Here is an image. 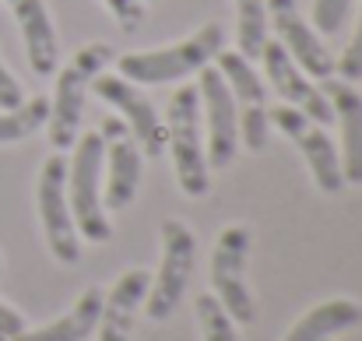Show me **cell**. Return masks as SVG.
Returning <instances> with one entry per match:
<instances>
[{"instance_id": "6da1fadb", "label": "cell", "mask_w": 362, "mask_h": 341, "mask_svg": "<svg viewBox=\"0 0 362 341\" xmlns=\"http://www.w3.org/2000/svg\"><path fill=\"white\" fill-rule=\"evenodd\" d=\"M222 50H226V28L218 21H208L183 42H173L162 50L123 53L117 67H120V78L134 81V85H165V81H183V78L204 71L208 64H215V57Z\"/></svg>"}, {"instance_id": "7a4b0ae2", "label": "cell", "mask_w": 362, "mask_h": 341, "mask_svg": "<svg viewBox=\"0 0 362 341\" xmlns=\"http://www.w3.org/2000/svg\"><path fill=\"white\" fill-rule=\"evenodd\" d=\"M165 148L173 151L176 183L187 197H204L211 190V169L204 155V127H201V96L194 85H183L169 99L165 113Z\"/></svg>"}, {"instance_id": "3957f363", "label": "cell", "mask_w": 362, "mask_h": 341, "mask_svg": "<svg viewBox=\"0 0 362 341\" xmlns=\"http://www.w3.org/2000/svg\"><path fill=\"white\" fill-rule=\"evenodd\" d=\"M103 134L88 130L74 141V158L67 162V208L78 236H85L88 243H106L113 236L103 204Z\"/></svg>"}, {"instance_id": "277c9868", "label": "cell", "mask_w": 362, "mask_h": 341, "mask_svg": "<svg viewBox=\"0 0 362 341\" xmlns=\"http://www.w3.org/2000/svg\"><path fill=\"white\" fill-rule=\"evenodd\" d=\"M113 60V46L110 42H88L81 46L67 67L60 71L57 78V92H53V103H49V144L57 151H67L74 148L78 141V127H81V113H85V96L92 88V81L103 74V67Z\"/></svg>"}, {"instance_id": "5b68a950", "label": "cell", "mask_w": 362, "mask_h": 341, "mask_svg": "<svg viewBox=\"0 0 362 341\" xmlns=\"http://www.w3.org/2000/svg\"><path fill=\"white\" fill-rule=\"evenodd\" d=\"M194 264H197V236L190 232L187 222L165 219L162 222V264L141 303L151 320H169L176 313L194 278Z\"/></svg>"}, {"instance_id": "8992f818", "label": "cell", "mask_w": 362, "mask_h": 341, "mask_svg": "<svg viewBox=\"0 0 362 341\" xmlns=\"http://www.w3.org/2000/svg\"><path fill=\"white\" fill-rule=\"evenodd\" d=\"M35 204H39V222L46 232L49 253L60 264H78L81 260V236H78L71 208H67V158H64V151H57L42 162L39 183H35Z\"/></svg>"}, {"instance_id": "52a82bcc", "label": "cell", "mask_w": 362, "mask_h": 341, "mask_svg": "<svg viewBox=\"0 0 362 341\" xmlns=\"http://www.w3.org/2000/svg\"><path fill=\"white\" fill-rule=\"evenodd\" d=\"M197 96H201V127L208 130L204 141V155H208V169H226L236 151H240V113L233 103V92L222 78L218 67H204L197 71Z\"/></svg>"}, {"instance_id": "ba28073f", "label": "cell", "mask_w": 362, "mask_h": 341, "mask_svg": "<svg viewBox=\"0 0 362 341\" xmlns=\"http://www.w3.org/2000/svg\"><path fill=\"white\" fill-rule=\"evenodd\" d=\"M267 120L299 148V155L306 158L320 194H338L345 187V180H341V155H338V144L331 141V134L324 130V123L310 120L306 113H299L296 106H274V110H267Z\"/></svg>"}, {"instance_id": "9c48e42d", "label": "cell", "mask_w": 362, "mask_h": 341, "mask_svg": "<svg viewBox=\"0 0 362 341\" xmlns=\"http://www.w3.org/2000/svg\"><path fill=\"white\" fill-rule=\"evenodd\" d=\"M215 67L222 71L229 92H233V103H236V113H240V144L250 151H264L267 144V88L264 81L257 78L253 64L243 57L240 50H222L215 57Z\"/></svg>"}, {"instance_id": "30bf717a", "label": "cell", "mask_w": 362, "mask_h": 341, "mask_svg": "<svg viewBox=\"0 0 362 341\" xmlns=\"http://www.w3.org/2000/svg\"><path fill=\"white\" fill-rule=\"evenodd\" d=\"M246 253H250V229H222V236L215 239V253H211V285H215L211 296L222 303V310L236 324L253 320V296L246 289Z\"/></svg>"}, {"instance_id": "8fae6325", "label": "cell", "mask_w": 362, "mask_h": 341, "mask_svg": "<svg viewBox=\"0 0 362 341\" xmlns=\"http://www.w3.org/2000/svg\"><path fill=\"white\" fill-rule=\"evenodd\" d=\"M271 25L278 32V42L285 46V53L299 64V71L306 78H334V57L327 50V42L320 39V32L299 14V0H264Z\"/></svg>"}, {"instance_id": "7c38bea8", "label": "cell", "mask_w": 362, "mask_h": 341, "mask_svg": "<svg viewBox=\"0 0 362 341\" xmlns=\"http://www.w3.org/2000/svg\"><path fill=\"white\" fill-rule=\"evenodd\" d=\"M92 88L103 103H110L113 110L123 113V123L130 127L134 141L141 144V151L148 158H158L165 151V123H162L158 110L151 106V99L134 81H127L120 74H99L92 81Z\"/></svg>"}, {"instance_id": "4fadbf2b", "label": "cell", "mask_w": 362, "mask_h": 341, "mask_svg": "<svg viewBox=\"0 0 362 341\" xmlns=\"http://www.w3.org/2000/svg\"><path fill=\"white\" fill-rule=\"evenodd\" d=\"M130 127L123 120H110L99 134L106 141V151H103V162H106V212H123L134 197H137V187H141V162H144V151L141 144L127 134Z\"/></svg>"}, {"instance_id": "5bb4252c", "label": "cell", "mask_w": 362, "mask_h": 341, "mask_svg": "<svg viewBox=\"0 0 362 341\" xmlns=\"http://www.w3.org/2000/svg\"><path fill=\"white\" fill-rule=\"evenodd\" d=\"M260 60H264V74H267L271 88L285 99V106H296L299 113H306L310 120H317V123H331L334 120L327 96L299 71V64L285 53V46L278 39H267L264 42Z\"/></svg>"}, {"instance_id": "9a60e30c", "label": "cell", "mask_w": 362, "mask_h": 341, "mask_svg": "<svg viewBox=\"0 0 362 341\" xmlns=\"http://www.w3.org/2000/svg\"><path fill=\"white\" fill-rule=\"evenodd\" d=\"M331 103V113L341 123V180L345 183H362V96L359 88H352V81L345 78H324L320 88Z\"/></svg>"}, {"instance_id": "2e32d148", "label": "cell", "mask_w": 362, "mask_h": 341, "mask_svg": "<svg viewBox=\"0 0 362 341\" xmlns=\"http://www.w3.org/2000/svg\"><path fill=\"white\" fill-rule=\"evenodd\" d=\"M151 274L141 267H130L117 278V285L103 296V313H99V341H130L134 331V313L141 310L144 296H148Z\"/></svg>"}, {"instance_id": "e0dca14e", "label": "cell", "mask_w": 362, "mask_h": 341, "mask_svg": "<svg viewBox=\"0 0 362 341\" xmlns=\"http://www.w3.org/2000/svg\"><path fill=\"white\" fill-rule=\"evenodd\" d=\"M7 7H11L18 28H21L32 71L35 74H53L57 60H60V39H57V28H53V18H49L46 4L42 0H7Z\"/></svg>"}, {"instance_id": "ac0fdd59", "label": "cell", "mask_w": 362, "mask_h": 341, "mask_svg": "<svg viewBox=\"0 0 362 341\" xmlns=\"http://www.w3.org/2000/svg\"><path fill=\"white\" fill-rule=\"evenodd\" d=\"M99 313H103V289L92 285V289L81 292V299L60 320H53L46 328H35V331H18L7 341H85L88 335H95Z\"/></svg>"}, {"instance_id": "d6986e66", "label": "cell", "mask_w": 362, "mask_h": 341, "mask_svg": "<svg viewBox=\"0 0 362 341\" xmlns=\"http://www.w3.org/2000/svg\"><path fill=\"white\" fill-rule=\"evenodd\" d=\"M362 324V306L356 299H324L313 310H306L281 341H327L338 331H349Z\"/></svg>"}, {"instance_id": "ffe728a7", "label": "cell", "mask_w": 362, "mask_h": 341, "mask_svg": "<svg viewBox=\"0 0 362 341\" xmlns=\"http://www.w3.org/2000/svg\"><path fill=\"white\" fill-rule=\"evenodd\" d=\"M236 39L246 60H260L267 42V4L264 0H236Z\"/></svg>"}, {"instance_id": "44dd1931", "label": "cell", "mask_w": 362, "mask_h": 341, "mask_svg": "<svg viewBox=\"0 0 362 341\" xmlns=\"http://www.w3.org/2000/svg\"><path fill=\"white\" fill-rule=\"evenodd\" d=\"M46 120H49V103L46 99H28L18 110H0V144H11V141H21V137L35 134Z\"/></svg>"}, {"instance_id": "7402d4cb", "label": "cell", "mask_w": 362, "mask_h": 341, "mask_svg": "<svg viewBox=\"0 0 362 341\" xmlns=\"http://www.w3.org/2000/svg\"><path fill=\"white\" fill-rule=\"evenodd\" d=\"M194 306H197V320H201L204 341H240L236 338V320L222 310V303H218L211 292L197 296Z\"/></svg>"}, {"instance_id": "603a6c76", "label": "cell", "mask_w": 362, "mask_h": 341, "mask_svg": "<svg viewBox=\"0 0 362 341\" xmlns=\"http://www.w3.org/2000/svg\"><path fill=\"white\" fill-rule=\"evenodd\" d=\"M349 11L352 0H313V28L320 35H334L349 21Z\"/></svg>"}, {"instance_id": "cb8c5ba5", "label": "cell", "mask_w": 362, "mask_h": 341, "mask_svg": "<svg viewBox=\"0 0 362 341\" xmlns=\"http://www.w3.org/2000/svg\"><path fill=\"white\" fill-rule=\"evenodd\" d=\"M334 71H338L345 81H362V14H359V32H356V39L345 46V53L334 60Z\"/></svg>"}, {"instance_id": "d4e9b609", "label": "cell", "mask_w": 362, "mask_h": 341, "mask_svg": "<svg viewBox=\"0 0 362 341\" xmlns=\"http://www.w3.org/2000/svg\"><path fill=\"white\" fill-rule=\"evenodd\" d=\"M103 4L113 11L123 32H137L144 25V0H103Z\"/></svg>"}, {"instance_id": "484cf974", "label": "cell", "mask_w": 362, "mask_h": 341, "mask_svg": "<svg viewBox=\"0 0 362 341\" xmlns=\"http://www.w3.org/2000/svg\"><path fill=\"white\" fill-rule=\"evenodd\" d=\"M25 103V96H21V85H18V78L0 64V110H18Z\"/></svg>"}, {"instance_id": "4316f807", "label": "cell", "mask_w": 362, "mask_h": 341, "mask_svg": "<svg viewBox=\"0 0 362 341\" xmlns=\"http://www.w3.org/2000/svg\"><path fill=\"white\" fill-rule=\"evenodd\" d=\"M18 331H25V320H21V313H18L14 306L0 303V341L14 338Z\"/></svg>"}, {"instance_id": "83f0119b", "label": "cell", "mask_w": 362, "mask_h": 341, "mask_svg": "<svg viewBox=\"0 0 362 341\" xmlns=\"http://www.w3.org/2000/svg\"><path fill=\"white\" fill-rule=\"evenodd\" d=\"M144 4H148V0H144Z\"/></svg>"}, {"instance_id": "f1b7e54d", "label": "cell", "mask_w": 362, "mask_h": 341, "mask_svg": "<svg viewBox=\"0 0 362 341\" xmlns=\"http://www.w3.org/2000/svg\"><path fill=\"white\" fill-rule=\"evenodd\" d=\"M327 341H331V338H327Z\"/></svg>"}]
</instances>
